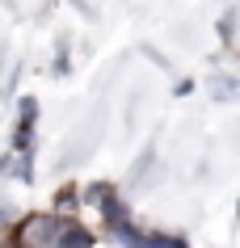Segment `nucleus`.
I'll list each match as a JSON object with an SVG mask.
<instances>
[{"instance_id":"nucleus-1","label":"nucleus","mask_w":240,"mask_h":248,"mask_svg":"<svg viewBox=\"0 0 240 248\" xmlns=\"http://www.w3.org/2000/svg\"><path fill=\"white\" fill-rule=\"evenodd\" d=\"M55 232H59V223H55L51 215H34V219L21 223L17 248H47V244H55Z\"/></svg>"},{"instance_id":"nucleus-2","label":"nucleus","mask_w":240,"mask_h":248,"mask_svg":"<svg viewBox=\"0 0 240 248\" xmlns=\"http://www.w3.org/2000/svg\"><path fill=\"white\" fill-rule=\"evenodd\" d=\"M55 244L59 248H93V235L80 232V227H59L55 232Z\"/></svg>"}]
</instances>
